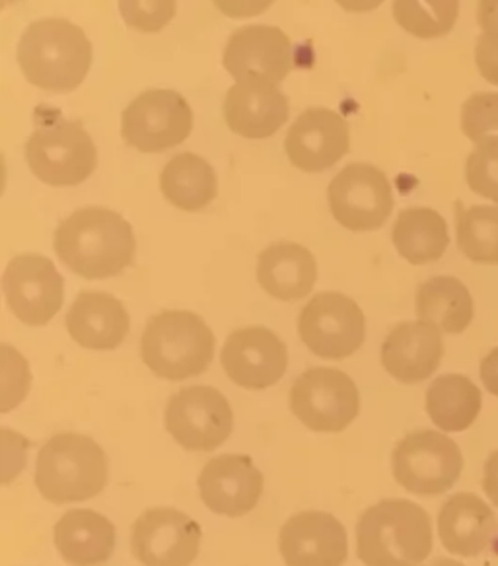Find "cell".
Listing matches in <instances>:
<instances>
[{
  "mask_svg": "<svg viewBox=\"0 0 498 566\" xmlns=\"http://www.w3.org/2000/svg\"><path fill=\"white\" fill-rule=\"evenodd\" d=\"M110 478L104 450L84 434L65 432L48 440L35 463V486L53 504L90 501Z\"/></svg>",
  "mask_w": 498,
  "mask_h": 566,
  "instance_id": "277c9868",
  "label": "cell"
},
{
  "mask_svg": "<svg viewBox=\"0 0 498 566\" xmlns=\"http://www.w3.org/2000/svg\"><path fill=\"white\" fill-rule=\"evenodd\" d=\"M290 409L315 432H343L361 413L354 381L335 368H312L290 388Z\"/></svg>",
  "mask_w": 498,
  "mask_h": 566,
  "instance_id": "9c48e42d",
  "label": "cell"
},
{
  "mask_svg": "<svg viewBox=\"0 0 498 566\" xmlns=\"http://www.w3.org/2000/svg\"><path fill=\"white\" fill-rule=\"evenodd\" d=\"M228 127L243 138H269L289 119V99L266 81H238L225 99Z\"/></svg>",
  "mask_w": 498,
  "mask_h": 566,
  "instance_id": "44dd1931",
  "label": "cell"
},
{
  "mask_svg": "<svg viewBox=\"0 0 498 566\" xmlns=\"http://www.w3.org/2000/svg\"><path fill=\"white\" fill-rule=\"evenodd\" d=\"M497 532V516L477 494L458 493L444 502L438 535L444 549L458 557H475L489 547Z\"/></svg>",
  "mask_w": 498,
  "mask_h": 566,
  "instance_id": "603a6c76",
  "label": "cell"
},
{
  "mask_svg": "<svg viewBox=\"0 0 498 566\" xmlns=\"http://www.w3.org/2000/svg\"><path fill=\"white\" fill-rule=\"evenodd\" d=\"M458 248L467 260L483 265L498 263V207L456 205Z\"/></svg>",
  "mask_w": 498,
  "mask_h": 566,
  "instance_id": "f546056e",
  "label": "cell"
},
{
  "mask_svg": "<svg viewBox=\"0 0 498 566\" xmlns=\"http://www.w3.org/2000/svg\"><path fill=\"white\" fill-rule=\"evenodd\" d=\"M222 65L236 81H284L292 71V43L274 25H246L230 35Z\"/></svg>",
  "mask_w": 498,
  "mask_h": 566,
  "instance_id": "9a60e30c",
  "label": "cell"
},
{
  "mask_svg": "<svg viewBox=\"0 0 498 566\" xmlns=\"http://www.w3.org/2000/svg\"><path fill=\"white\" fill-rule=\"evenodd\" d=\"M55 545L69 565H104L115 551V526L94 510H69L56 522Z\"/></svg>",
  "mask_w": 498,
  "mask_h": 566,
  "instance_id": "cb8c5ba5",
  "label": "cell"
},
{
  "mask_svg": "<svg viewBox=\"0 0 498 566\" xmlns=\"http://www.w3.org/2000/svg\"><path fill=\"white\" fill-rule=\"evenodd\" d=\"M466 178L471 191L498 202V143L475 146L467 156Z\"/></svg>",
  "mask_w": 498,
  "mask_h": 566,
  "instance_id": "d6a6232c",
  "label": "cell"
},
{
  "mask_svg": "<svg viewBox=\"0 0 498 566\" xmlns=\"http://www.w3.org/2000/svg\"><path fill=\"white\" fill-rule=\"evenodd\" d=\"M220 360L234 384L246 389H266L287 373L289 353L271 329L243 327L226 339Z\"/></svg>",
  "mask_w": 498,
  "mask_h": 566,
  "instance_id": "2e32d148",
  "label": "cell"
},
{
  "mask_svg": "<svg viewBox=\"0 0 498 566\" xmlns=\"http://www.w3.org/2000/svg\"><path fill=\"white\" fill-rule=\"evenodd\" d=\"M290 164L305 174L330 170L349 153V127L341 115L312 107L290 127L284 140Z\"/></svg>",
  "mask_w": 498,
  "mask_h": 566,
  "instance_id": "d6986e66",
  "label": "cell"
},
{
  "mask_svg": "<svg viewBox=\"0 0 498 566\" xmlns=\"http://www.w3.org/2000/svg\"><path fill=\"white\" fill-rule=\"evenodd\" d=\"M129 314L120 300L105 292L84 291L66 314V329L81 347L113 350L129 333Z\"/></svg>",
  "mask_w": 498,
  "mask_h": 566,
  "instance_id": "7402d4cb",
  "label": "cell"
},
{
  "mask_svg": "<svg viewBox=\"0 0 498 566\" xmlns=\"http://www.w3.org/2000/svg\"><path fill=\"white\" fill-rule=\"evenodd\" d=\"M477 20H479L483 33L498 38V0H479Z\"/></svg>",
  "mask_w": 498,
  "mask_h": 566,
  "instance_id": "74e56055",
  "label": "cell"
},
{
  "mask_svg": "<svg viewBox=\"0 0 498 566\" xmlns=\"http://www.w3.org/2000/svg\"><path fill=\"white\" fill-rule=\"evenodd\" d=\"M199 494L210 512L240 518L258 506L263 494V473L249 455L225 453L203 468Z\"/></svg>",
  "mask_w": 498,
  "mask_h": 566,
  "instance_id": "e0dca14e",
  "label": "cell"
},
{
  "mask_svg": "<svg viewBox=\"0 0 498 566\" xmlns=\"http://www.w3.org/2000/svg\"><path fill=\"white\" fill-rule=\"evenodd\" d=\"M461 130L475 145L498 143V94L479 92L461 107Z\"/></svg>",
  "mask_w": 498,
  "mask_h": 566,
  "instance_id": "1f68e13d",
  "label": "cell"
},
{
  "mask_svg": "<svg viewBox=\"0 0 498 566\" xmlns=\"http://www.w3.org/2000/svg\"><path fill=\"white\" fill-rule=\"evenodd\" d=\"M433 551L425 510L403 499L370 506L356 526V553L366 566H421Z\"/></svg>",
  "mask_w": 498,
  "mask_h": 566,
  "instance_id": "3957f363",
  "label": "cell"
},
{
  "mask_svg": "<svg viewBox=\"0 0 498 566\" xmlns=\"http://www.w3.org/2000/svg\"><path fill=\"white\" fill-rule=\"evenodd\" d=\"M479 388L467 376L444 374L426 391V413L444 432H464L481 413Z\"/></svg>",
  "mask_w": 498,
  "mask_h": 566,
  "instance_id": "83f0119b",
  "label": "cell"
},
{
  "mask_svg": "<svg viewBox=\"0 0 498 566\" xmlns=\"http://www.w3.org/2000/svg\"><path fill=\"white\" fill-rule=\"evenodd\" d=\"M394 478L413 494L434 496L450 491L464 471L458 444L436 430H417L397 442Z\"/></svg>",
  "mask_w": 498,
  "mask_h": 566,
  "instance_id": "52a82bcc",
  "label": "cell"
},
{
  "mask_svg": "<svg viewBox=\"0 0 498 566\" xmlns=\"http://www.w3.org/2000/svg\"><path fill=\"white\" fill-rule=\"evenodd\" d=\"M18 65L28 82L49 92H73L92 66V43L79 25L45 18L25 28L18 43Z\"/></svg>",
  "mask_w": 498,
  "mask_h": 566,
  "instance_id": "7a4b0ae2",
  "label": "cell"
},
{
  "mask_svg": "<svg viewBox=\"0 0 498 566\" xmlns=\"http://www.w3.org/2000/svg\"><path fill=\"white\" fill-rule=\"evenodd\" d=\"M443 356V332L423 319L397 325L382 345V365L402 384H421L430 378Z\"/></svg>",
  "mask_w": 498,
  "mask_h": 566,
  "instance_id": "ffe728a7",
  "label": "cell"
},
{
  "mask_svg": "<svg viewBox=\"0 0 498 566\" xmlns=\"http://www.w3.org/2000/svg\"><path fill=\"white\" fill-rule=\"evenodd\" d=\"M481 380L492 396L498 397V347L483 358Z\"/></svg>",
  "mask_w": 498,
  "mask_h": 566,
  "instance_id": "f35d334b",
  "label": "cell"
},
{
  "mask_svg": "<svg viewBox=\"0 0 498 566\" xmlns=\"http://www.w3.org/2000/svg\"><path fill=\"white\" fill-rule=\"evenodd\" d=\"M417 316L440 332L456 335L474 322V298L458 279L433 276L418 286Z\"/></svg>",
  "mask_w": 498,
  "mask_h": 566,
  "instance_id": "484cf974",
  "label": "cell"
},
{
  "mask_svg": "<svg viewBox=\"0 0 498 566\" xmlns=\"http://www.w3.org/2000/svg\"><path fill=\"white\" fill-rule=\"evenodd\" d=\"M160 189L164 197L181 211L205 209L217 199V174L207 160L197 154L174 156L162 170Z\"/></svg>",
  "mask_w": 498,
  "mask_h": 566,
  "instance_id": "4316f807",
  "label": "cell"
},
{
  "mask_svg": "<svg viewBox=\"0 0 498 566\" xmlns=\"http://www.w3.org/2000/svg\"><path fill=\"white\" fill-rule=\"evenodd\" d=\"M475 63H477V69L483 74V78L498 86L497 35H489V33H481L479 35L477 48H475Z\"/></svg>",
  "mask_w": 498,
  "mask_h": 566,
  "instance_id": "e575fe53",
  "label": "cell"
},
{
  "mask_svg": "<svg viewBox=\"0 0 498 566\" xmlns=\"http://www.w3.org/2000/svg\"><path fill=\"white\" fill-rule=\"evenodd\" d=\"M225 17L253 18L263 14L274 0H212Z\"/></svg>",
  "mask_w": 498,
  "mask_h": 566,
  "instance_id": "d590c367",
  "label": "cell"
},
{
  "mask_svg": "<svg viewBox=\"0 0 498 566\" xmlns=\"http://www.w3.org/2000/svg\"><path fill=\"white\" fill-rule=\"evenodd\" d=\"M232 407L218 389L191 386L166 407V430L189 452H212L232 434Z\"/></svg>",
  "mask_w": 498,
  "mask_h": 566,
  "instance_id": "8fae6325",
  "label": "cell"
},
{
  "mask_svg": "<svg viewBox=\"0 0 498 566\" xmlns=\"http://www.w3.org/2000/svg\"><path fill=\"white\" fill-rule=\"evenodd\" d=\"M2 291L10 312L32 327L49 324L65 298V283L53 261L35 253L10 260L2 275Z\"/></svg>",
  "mask_w": 498,
  "mask_h": 566,
  "instance_id": "4fadbf2b",
  "label": "cell"
},
{
  "mask_svg": "<svg viewBox=\"0 0 498 566\" xmlns=\"http://www.w3.org/2000/svg\"><path fill=\"white\" fill-rule=\"evenodd\" d=\"M120 12L133 30L156 33L176 17V0H120Z\"/></svg>",
  "mask_w": 498,
  "mask_h": 566,
  "instance_id": "836d02e7",
  "label": "cell"
},
{
  "mask_svg": "<svg viewBox=\"0 0 498 566\" xmlns=\"http://www.w3.org/2000/svg\"><path fill=\"white\" fill-rule=\"evenodd\" d=\"M423 566H466L458 563V560H454V558H434L433 563H428V565Z\"/></svg>",
  "mask_w": 498,
  "mask_h": 566,
  "instance_id": "60d3db41",
  "label": "cell"
},
{
  "mask_svg": "<svg viewBox=\"0 0 498 566\" xmlns=\"http://www.w3.org/2000/svg\"><path fill=\"white\" fill-rule=\"evenodd\" d=\"M298 333L315 356L343 360L362 347L366 322L353 298L341 292H322L302 310Z\"/></svg>",
  "mask_w": 498,
  "mask_h": 566,
  "instance_id": "30bf717a",
  "label": "cell"
},
{
  "mask_svg": "<svg viewBox=\"0 0 498 566\" xmlns=\"http://www.w3.org/2000/svg\"><path fill=\"white\" fill-rule=\"evenodd\" d=\"M331 214L353 232H372L386 224L394 211L392 184L370 164H349L328 189Z\"/></svg>",
  "mask_w": 498,
  "mask_h": 566,
  "instance_id": "7c38bea8",
  "label": "cell"
},
{
  "mask_svg": "<svg viewBox=\"0 0 498 566\" xmlns=\"http://www.w3.org/2000/svg\"><path fill=\"white\" fill-rule=\"evenodd\" d=\"M458 17L459 0H394L395 22L418 40L448 35Z\"/></svg>",
  "mask_w": 498,
  "mask_h": 566,
  "instance_id": "4dcf8cb0",
  "label": "cell"
},
{
  "mask_svg": "<svg viewBox=\"0 0 498 566\" xmlns=\"http://www.w3.org/2000/svg\"><path fill=\"white\" fill-rule=\"evenodd\" d=\"M59 260L84 279H110L129 268L137 240L120 212L86 207L61 222L55 232Z\"/></svg>",
  "mask_w": 498,
  "mask_h": 566,
  "instance_id": "6da1fadb",
  "label": "cell"
},
{
  "mask_svg": "<svg viewBox=\"0 0 498 566\" xmlns=\"http://www.w3.org/2000/svg\"><path fill=\"white\" fill-rule=\"evenodd\" d=\"M194 129V112L174 90H146L123 112L121 135L141 153L156 154L181 145Z\"/></svg>",
  "mask_w": 498,
  "mask_h": 566,
  "instance_id": "ba28073f",
  "label": "cell"
},
{
  "mask_svg": "<svg viewBox=\"0 0 498 566\" xmlns=\"http://www.w3.org/2000/svg\"><path fill=\"white\" fill-rule=\"evenodd\" d=\"M483 491H485V494L489 496V501L498 509V450L490 453L489 460L485 461Z\"/></svg>",
  "mask_w": 498,
  "mask_h": 566,
  "instance_id": "8d00e7d4",
  "label": "cell"
},
{
  "mask_svg": "<svg viewBox=\"0 0 498 566\" xmlns=\"http://www.w3.org/2000/svg\"><path fill=\"white\" fill-rule=\"evenodd\" d=\"M346 12H372L378 9L384 0H335Z\"/></svg>",
  "mask_w": 498,
  "mask_h": 566,
  "instance_id": "ab89813d",
  "label": "cell"
},
{
  "mask_svg": "<svg viewBox=\"0 0 498 566\" xmlns=\"http://www.w3.org/2000/svg\"><path fill=\"white\" fill-rule=\"evenodd\" d=\"M25 160L33 176L53 187H73L94 174L97 150L81 123L55 117L38 125L25 143Z\"/></svg>",
  "mask_w": 498,
  "mask_h": 566,
  "instance_id": "8992f818",
  "label": "cell"
},
{
  "mask_svg": "<svg viewBox=\"0 0 498 566\" xmlns=\"http://www.w3.org/2000/svg\"><path fill=\"white\" fill-rule=\"evenodd\" d=\"M201 526L176 509H151L133 524L131 547L141 565L189 566L199 555Z\"/></svg>",
  "mask_w": 498,
  "mask_h": 566,
  "instance_id": "5bb4252c",
  "label": "cell"
},
{
  "mask_svg": "<svg viewBox=\"0 0 498 566\" xmlns=\"http://www.w3.org/2000/svg\"><path fill=\"white\" fill-rule=\"evenodd\" d=\"M279 549L287 566H341L349 557V539L335 516L308 510L281 527Z\"/></svg>",
  "mask_w": 498,
  "mask_h": 566,
  "instance_id": "ac0fdd59",
  "label": "cell"
},
{
  "mask_svg": "<svg viewBox=\"0 0 498 566\" xmlns=\"http://www.w3.org/2000/svg\"><path fill=\"white\" fill-rule=\"evenodd\" d=\"M392 238L395 250L413 265L440 260L450 243L446 220L426 207H413L400 212Z\"/></svg>",
  "mask_w": 498,
  "mask_h": 566,
  "instance_id": "f1b7e54d",
  "label": "cell"
},
{
  "mask_svg": "<svg viewBox=\"0 0 498 566\" xmlns=\"http://www.w3.org/2000/svg\"><path fill=\"white\" fill-rule=\"evenodd\" d=\"M258 279L273 298L284 302L305 298L318 281V263L298 243H273L259 255Z\"/></svg>",
  "mask_w": 498,
  "mask_h": 566,
  "instance_id": "d4e9b609",
  "label": "cell"
},
{
  "mask_svg": "<svg viewBox=\"0 0 498 566\" xmlns=\"http://www.w3.org/2000/svg\"><path fill=\"white\" fill-rule=\"evenodd\" d=\"M141 355L162 380H187L209 368L215 356V335L194 312H162L146 325Z\"/></svg>",
  "mask_w": 498,
  "mask_h": 566,
  "instance_id": "5b68a950",
  "label": "cell"
}]
</instances>
